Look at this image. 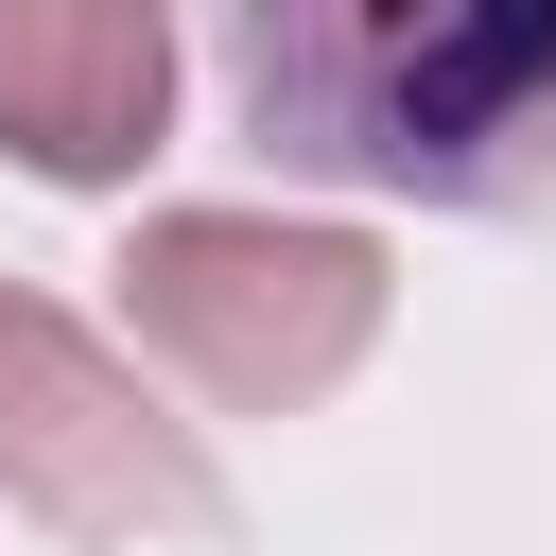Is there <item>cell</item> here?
<instances>
[{
  "mask_svg": "<svg viewBox=\"0 0 556 556\" xmlns=\"http://www.w3.org/2000/svg\"><path fill=\"white\" fill-rule=\"evenodd\" d=\"M226 104L313 191L539 208L556 191V0H226Z\"/></svg>",
  "mask_w": 556,
  "mask_h": 556,
  "instance_id": "6da1fadb",
  "label": "cell"
},
{
  "mask_svg": "<svg viewBox=\"0 0 556 556\" xmlns=\"http://www.w3.org/2000/svg\"><path fill=\"white\" fill-rule=\"evenodd\" d=\"M0 504H35L52 539H226V469L191 452V417H156L139 365L17 278H0Z\"/></svg>",
  "mask_w": 556,
  "mask_h": 556,
  "instance_id": "3957f363",
  "label": "cell"
},
{
  "mask_svg": "<svg viewBox=\"0 0 556 556\" xmlns=\"http://www.w3.org/2000/svg\"><path fill=\"white\" fill-rule=\"evenodd\" d=\"M122 313L226 417H295L382 348V243L365 226H278V208H156L122 243Z\"/></svg>",
  "mask_w": 556,
  "mask_h": 556,
  "instance_id": "7a4b0ae2",
  "label": "cell"
},
{
  "mask_svg": "<svg viewBox=\"0 0 556 556\" xmlns=\"http://www.w3.org/2000/svg\"><path fill=\"white\" fill-rule=\"evenodd\" d=\"M174 122V35L156 0H0V156L52 191L139 174Z\"/></svg>",
  "mask_w": 556,
  "mask_h": 556,
  "instance_id": "277c9868",
  "label": "cell"
}]
</instances>
